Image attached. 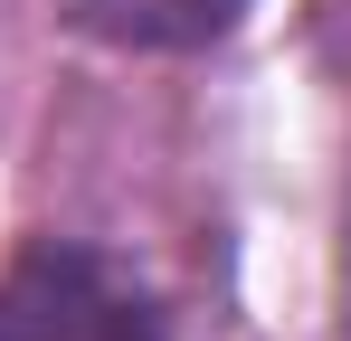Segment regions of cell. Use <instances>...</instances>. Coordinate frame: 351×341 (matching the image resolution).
Returning a JSON list of instances; mask_svg holds the SVG:
<instances>
[{
	"label": "cell",
	"instance_id": "obj_1",
	"mask_svg": "<svg viewBox=\"0 0 351 341\" xmlns=\"http://www.w3.org/2000/svg\"><path fill=\"white\" fill-rule=\"evenodd\" d=\"M0 341H162V313L95 247H29L0 275Z\"/></svg>",
	"mask_w": 351,
	"mask_h": 341
},
{
	"label": "cell",
	"instance_id": "obj_2",
	"mask_svg": "<svg viewBox=\"0 0 351 341\" xmlns=\"http://www.w3.org/2000/svg\"><path fill=\"white\" fill-rule=\"evenodd\" d=\"M95 29L143 38V48H180V38H219L237 19V0H76Z\"/></svg>",
	"mask_w": 351,
	"mask_h": 341
}]
</instances>
